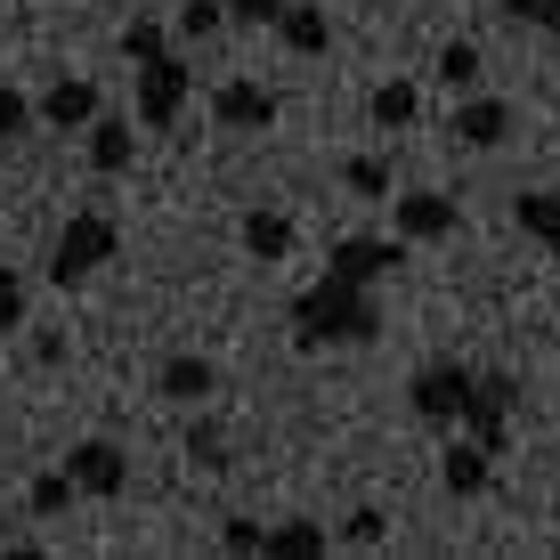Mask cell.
<instances>
[{"label": "cell", "mask_w": 560, "mask_h": 560, "mask_svg": "<svg viewBox=\"0 0 560 560\" xmlns=\"http://www.w3.org/2000/svg\"><path fill=\"white\" fill-rule=\"evenodd\" d=\"M293 350H365L382 334V301L374 284H350V277H317L308 293H293Z\"/></svg>", "instance_id": "1"}, {"label": "cell", "mask_w": 560, "mask_h": 560, "mask_svg": "<svg viewBox=\"0 0 560 560\" xmlns=\"http://www.w3.org/2000/svg\"><path fill=\"white\" fill-rule=\"evenodd\" d=\"M114 253H122V228H114L106 211H73L49 236V284H90Z\"/></svg>", "instance_id": "2"}, {"label": "cell", "mask_w": 560, "mask_h": 560, "mask_svg": "<svg viewBox=\"0 0 560 560\" xmlns=\"http://www.w3.org/2000/svg\"><path fill=\"white\" fill-rule=\"evenodd\" d=\"M471 365H455V358H431V365H415V382H407V407L415 422H431V431H455L463 407H471Z\"/></svg>", "instance_id": "3"}, {"label": "cell", "mask_w": 560, "mask_h": 560, "mask_svg": "<svg viewBox=\"0 0 560 560\" xmlns=\"http://www.w3.org/2000/svg\"><path fill=\"white\" fill-rule=\"evenodd\" d=\"M196 98V66H179V57H154L139 66V130H171Z\"/></svg>", "instance_id": "4"}, {"label": "cell", "mask_w": 560, "mask_h": 560, "mask_svg": "<svg viewBox=\"0 0 560 560\" xmlns=\"http://www.w3.org/2000/svg\"><path fill=\"white\" fill-rule=\"evenodd\" d=\"M390 228L407 244H447L455 228H463V203L439 196V187H415V196H390Z\"/></svg>", "instance_id": "5"}, {"label": "cell", "mask_w": 560, "mask_h": 560, "mask_svg": "<svg viewBox=\"0 0 560 560\" xmlns=\"http://www.w3.org/2000/svg\"><path fill=\"white\" fill-rule=\"evenodd\" d=\"M512 407H520L512 374H479V382H471V407H463V431H471L488 455H504V439H512Z\"/></svg>", "instance_id": "6"}, {"label": "cell", "mask_w": 560, "mask_h": 560, "mask_svg": "<svg viewBox=\"0 0 560 560\" xmlns=\"http://www.w3.org/2000/svg\"><path fill=\"white\" fill-rule=\"evenodd\" d=\"M407 260V236H341L334 260H325V277H350V284H382L390 268Z\"/></svg>", "instance_id": "7"}, {"label": "cell", "mask_w": 560, "mask_h": 560, "mask_svg": "<svg viewBox=\"0 0 560 560\" xmlns=\"http://www.w3.org/2000/svg\"><path fill=\"white\" fill-rule=\"evenodd\" d=\"M66 471H73V488L98 495V504L130 488V455L114 447V439H82V447H66Z\"/></svg>", "instance_id": "8"}, {"label": "cell", "mask_w": 560, "mask_h": 560, "mask_svg": "<svg viewBox=\"0 0 560 560\" xmlns=\"http://www.w3.org/2000/svg\"><path fill=\"white\" fill-rule=\"evenodd\" d=\"M211 390H220V365L196 358V350H171L154 365V398H171V407H203Z\"/></svg>", "instance_id": "9"}, {"label": "cell", "mask_w": 560, "mask_h": 560, "mask_svg": "<svg viewBox=\"0 0 560 560\" xmlns=\"http://www.w3.org/2000/svg\"><path fill=\"white\" fill-rule=\"evenodd\" d=\"M82 147H90V171H98V179H122V171L139 163V130H130V114H98V122L82 130Z\"/></svg>", "instance_id": "10"}, {"label": "cell", "mask_w": 560, "mask_h": 560, "mask_svg": "<svg viewBox=\"0 0 560 560\" xmlns=\"http://www.w3.org/2000/svg\"><path fill=\"white\" fill-rule=\"evenodd\" d=\"M455 139L471 147V154H495V147L512 139V106L504 98H471V90H463V98H455Z\"/></svg>", "instance_id": "11"}, {"label": "cell", "mask_w": 560, "mask_h": 560, "mask_svg": "<svg viewBox=\"0 0 560 560\" xmlns=\"http://www.w3.org/2000/svg\"><path fill=\"white\" fill-rule=\"evenodd\" d=\"M33 106H42V122H49V130H90V122L106 114V106H98V90L73 82V73H57V82H49Z\"/></svg>", "instance_id": "12"}, {"label": "cell", "mask_w": 560, "mask_h": 560, "mask_svg": "<svg viewBox=\"0 0 560 560\" xmlns=\"http://www.w3.org/2000/svg\"><path fill=\"white\" fill-rule=\"evenodd\" d=\"M211 122L220 130H268L277 122V98H268L260 82H220L211 90Z\"/></svg>", "instance_id": "13"}, {"label": "cell", "mask_w": 560, "mask_h": 560, "mask_svg": "<svg viewBox=\"0 0 560 560\" xmlns=\"http://www.w3.org/2000/svg\"><path fill=\"white\" fill-rule=\"evenodd\" d=\"M488 479H495V455L479 447V439H455L447 463H439V488H447L455 504H471V495H488Z\"/></svg>", "instance_id": "14"}, {"label": "cell", "mask_w": 560, "mask_h": 560, "mask_svg": "<svg viewBox=\"0 0 560 560\" xmlns=\"http://www.w3.org/2000/svg\"><path fill=\"white\" fill-rule=\"evenodd\" d=\"M277 33H284V49H293V57H325V49H334V16H325L317 0H284Z\"/></svg>", "instance_id": "15"}, {"label": "cell", "mask_w": 560, "mask_h": 560, "mask_svg": "<svg viewBox=\"0 0 560 560\" xmlns=\"http://www.w3.org/2000/svg\"><path fill=\"white\" fill-rule=\"evenodd\" d=\"M512 220H520V236H536V244L560 260V196H552V187H520V196H512Z\"/></svg>", "instance_id": "16"}, {"label": "cell", "mask_w": 560, "mask_h": 560, "mask_svg": "<svg viewBox=\"0 0 560 560\" xmlns=\"http://www.w3.org/2000/svg\"><path fill=\"white\" fill-rule=\"evenodd\" d=\"M325 545H334V528H325V520H277L260 560H325Z\"/></svg>", "instance_id": "17"}, {"label": "cell", "mask_w": 560, "mask_h": 560, "mask_svg": "<svg viewBox=\"0 0 560 560\" xmlns=\"http://www.w3.org/2000/svg\"><path fill=\"white\" fill-rule=\"evenodd\" d=\"M236 236H244L253 260H284V253H293V220H284V211H244Z\"/></svg>", "instance_id": "18"}, {"label": "cell", "mask_w": 560, "mask_h": 560, "mask_svg": "<svg viewBox=\"0 0 560 560\" xmlns=\"http://www.w3.org/2000/svg\"><path fill=\"white\" fill-rule=\"evenodd\" d=\"M415 114H422V90L415 82H382L374 98H365V122H374V130H407Z\"/></svg>", "instance_id": "19"}, {"label": "cell", "mask_w": 560, "mask_h": 560, "mask_svg": "<svg viewBox=\"0 0 560 560\" xmlns=\"http://www.w3.org/2000/svg\"><path fill=\"white\" fill-rule=\"evenodd\" d=\"M431 73H439V90H455V98H463V90H479V73H488V57H479L471 42H447V49L431 57Z\"/></svg>", "instance_id": "20"}, {"label": "cell", "mask_w": 560, "mask_h": 560, "mask_svg": "<svg viewBox=\"0 0 560 560\" xmlns=\"http://www.w3.org/2000/svg\"><path fill=\"white\" fill-rule=\"evenodd\" d=\"M73 495H82V488H73V471L57 463V471H42V479L25 488V512H33V520H57V512L73 504Z\"/></svg>", "instance_id": "21"}, {"label": "cell", "mask_w": 560, "mask_h": 560, "mask_svg": "<svg viewBox=\"0 0 560 560\" xmlns=\"http://www.w3.org/2000/svg\"><path fill=\"white\" fill-rule=\"evenodd\" d=\"M341 545H350V552H382V545H390V512H374V504H358L350 520H341Z\"/></svg>", "instance_id": "22"}, {"label": "cell", "mask_w": 560, "mask_h": 560, "mask_svg": "<svg viewBox=\"0 0 560 560\" xmlns=\"http://www.w3.org/2000/svg\"><path fill=\"white\" fill-rule=\"evenodd\" d=\"M341 187H350V196L390 203V163H382V154H350V163H341Z\"/></svg>", "instance_id": "23"}, {"label": "cell", "mask_w": 560, "mask_h": 560, "mask_svg": "<svg viewBox=\"0 0 560 560\" xmlns=\"http://www.w3.org/2000/svg\"><path fill=\"white\" fill-rule=\"evenodd\" d=\"M33 122H42V106H33L25 90H9V82H0V147H16Z\"/></svg>", "instance_id": "24"}, {"label": "cell", "mask_w": 560, "mask_h": 560, "mask_svg": "<svg viewBox=\"0 0 560 560\" xmlns=\"http://www.w3.org/2000/svg\"><path fill=\"white\" fill-rule=\"evenodd\" d=\"M228 25V0H179V42H211Z\"/></svg>", "instance_id": "25"}, {"label": "cell", "mask_w": 560, "mask_h": 560, "mask_svg": "<svg viewBox=\"0 0 560 560\" xmlns=\"http://www.w3.org/2000/svg\"><path fill=\"white\" fill-rule=\"evenodd\" d=\"M122 57H130V66H154V57H171L163 25H147V16H130V25H122Z\"/></svg>", "instance_id": "26"}, {"label": "cell", "mask_w": 560, "mask_h": 560, "mask_svg": "<svg viewBox=\"0 0 560 560\" xmlns=\"http://www.w3.org/2000/svg\"><path fill=\"white\" fill-rule=\"evenodd\" d=\"M495 9H504L512 25H536V33H552V42H560V0H495Z\"/></svg>", "instance_id": "27"}, {"label": "cell", "mask_w": 560, "mask_h": 560, "mask_svg": "<svg viewBox=\"0 0 560 560\" xmlns=\"http://www.w3.org/2000/svg\"><path fill=\"white\" fill-rule=\"evenodd\" d=\"M187 455H196V471H228V439H220V422H196V431H187Z\"/></svg>", "instance_id": "28"}, {"label": "cell", "mask_w": 560, "mask_h": 560, "mask_svg": "<svg viewBox=\"0 0 560 560\" xmlns=\"http://www.w3.org/2000/svg\"><path fill=\"white\" fill-rule=\"evenodd\" d=\"M16 325H25V277H16V268L0 260V341H9Z\"/></svg>", "instance_id": "29"}, {"label": "cell", "mask_w": 560, "mask_h": 560, "mask_svg": "<svg viewBox=\"0 0 560 560\" xmlns=\"http://www.w3.org/2000/svg\"><path fill=\"white\" fill-rule=\"evenodd\" d=\"M220 545H228V552H268V528L236 512V520H220Z\"/></svg>", "instance_id": "30"}, {"label": "cell", "mask_w": 560, "mask_h": 560, "mask_svg": "<svg viewBox=\"0 0 560 560\" xmlns=\"http://www.w3.org/2000/svg\"><path fill=\"white\" fill-rule=\"evenodd\" d=\"M284 0H228V25H277Z\"/></svg>", "instance_id": "31"}, {"label": "cell", "mask_w": 560, "mask_h": 560, "mask_svg": "<svg viewBox=\"0 0 560 560\" xmlns=\"http://www.w3.org/2000/svg\"><path fill=\"white\" fill-rule=\"evenodd\" d=\"M33 358H42V365H66V334H33Z\"/></svg>", "instance_id": "32"}, {"label": "cell", "mask_w": 560, "mask_h": 560, "mask_svg": "<svg viewBox=\"0 0 560 560\" xmlns=\"http://www.w3.org/2000/svg\"><path fill=\"white\" fill-rule=\"evenodd\" d=\"M552 552H560V545H552Z\"/></svg>", "instance_id": "33"}]
</instances>
